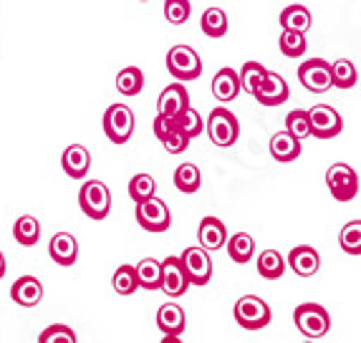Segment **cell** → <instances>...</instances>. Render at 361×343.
Segmentation results:
<instances>
[{"mask_svg":"<svg viewBox=\"0 0 361 343\" xmlns=\"http://www.w3.org/2000/svg\"><path fill=\"white\" fill-rule=\"evenodd\" d=\"M338 245L346 255H361V220H351L338 232Z\"/></svg>","mask_w":361,"mask_h":343,"instance_id":"836d02e7","label":"cell"},{"mask_svg":"<svg viewBox=\"0 0 361 343\" xmlns=\"http://www.w3.org/2000/svg\"><path fill=\"white\" fill-rule=\"evenodd\" d=\"M190 13H192L190 0H164V18H167V23L172 25L187 23Z\"/></svg>","mask_w":361,"mask_h":343,"instance_id":"ab89813d","label":"cell"},{"mask_svg":"<svg viewBox=\"0 0 361 343\" xmlns=\"http://www.w3.org/2000/svg\"><path fill=\"white\" fill-rule=\"evenodd\" d=\"M159 343H182V341H180V338H177V336H164Z\"/></svg>","mask_w":361,"mask_h":343,"instance_id":"7bdbcfd3","label":"cell"},{"mask_svg":"<svg viewBox=\"0 0 361 343\" xmlns=\"http://www.w3.org/2000/svg\"><path fill=\"white\" fill-rule=\"evenodd\" d=\"M202 185V175H200L197 164L185 162L175 169V187L185 194H195Z\"/></svg>","mask_w":361,"mask_h":343,"instance_id":"1f68e13d","label":"cell"},{"mask_svg":"<svg viewBox=\"0 0 361 343\" xmlns=\"http://www.w3.org/2000/svg\"><path fill=\"white\" fill-rule=\"evenodd\" d=\"M78 205L91 220H104L111 210V192L102 180H89L78 189Z\"/></svg>","mask_w":361,"mask_h":343,"instance_id":"5b68a950","label":"cell"},{"mask_svg":"<svg viewBox=\"0 0 361 343\" xmlns=\"http://www.w3.org/2000/svg\"><path fill=\"white\" fill-rule=\"evenodd\" d=\"M139 285L145 290H162V260L145 258L137 263Z\"/></svg>","mask_w":361,"mask_h":343,"instance_id":"cb8c5ba5","label":"cell"},{"mask_svg":"<svg viewBox=\"0 0 361 343\" xmlns=\"http://www.w3.org/2000/svg\"><path fill=\"white\" fill-rule=\"evenodd\" d=\"M265 79H268V68H265L263 63H258V61H247V63H243V68H240L243 91H247L250 96L258 94L260 86L265 84Z\"/></svg>","mask_w":361,"mask_h":343,"instance_id":"f546056e","label":"cell"},{"mask_svg":"<svg viewBox=\"0 0 361 343\" xmlns=\"http://www.w3.org/2000/svg\"><path fill=\"white\" fill-rule=\"evenodd\" d=\"M180 258H182V265H185L190 283H192V285H207V283H210L212 258H210V253H207L205 247H200V245L187 247Z\"/></svg>","mask_w":361,"mask_h":343,"instance_id":"30bf717a","label":"cell"},{"mask_svg":"<svg viewBox=\"0 0 361 343\" xmlns=\"http://www.w3.org/2000/svg\"><path fill=\"white\" fill-rule=\"evenodd\" d=\"M331 71H334V86H336V89H351V86H356V81H359V71H356V66L349 58L334 61Z\"/></svg>","mask_w":361,"mask_h":343,"instance_id":"d590c367","label":"cell"},{"mask_svg":"<svg viewBox=\"0 0 361 343\" xmlns=\"http://www.w3.org/2000/svg\"><path fill=\"white\" fill-rule=\"evenodd\" d=\"M104 134L111 144H127L134 134V114L127 104H111L104 111Z\"/></svg>","mask_w":361,"mask_h":343,"instance_id":"8992f818","label":"cell"},{"mask_svg":"<svg viewBox=\"0 0 361 343\" xmlns=\"http://www.w3.org/2000/svg\"><path fill=\"white\" fill-rule=\"evenodd\" d=\"M13 237H16V242L23 247H33L38 242V237H41V223H38L33 215H23L16 220V225H13Z\"/></svg>","mask_w":361,"mask_h":343,"instance_id":"484cf974","label":"cell"},{"mask_svg":"<svg viewBox=\"0 0 361 343\" xmlns=\"http://www.w3.org/2000/svg\"><path fill=\"white\" fill-rule=\"evenodd\" d=\"M205 129H207V137H210V142L215 146H220V149H228V146H233L235 142H238V137H240V124H238V119H235L233 111H230V108H225V106L212 108Z\"/></svg>","mask_w":361,"mask_h":343,"instance_id":"3957f363","label":"cell"},{"mask_svg":"<svg viewBox=\"0 0 361 343\" xmlns=\"http://www.w3.org/2000/svg\"><path fill=\"white\" fill-rule=\"evenodd\" d=\"M61 167L66 172L71 180H84L89 175L91 167V154L86 146L81 144H71L63 149V157H61Z\"/></svg>","mask_w":361,"mask_h":343,"instance_id":"e0dca14e","label":"cell"},{"mask_svg":"<svg viewBox=\"0 0 361 343\" xmlns=\"http://www.w3.org/2000/svg\"><path fill=\"white\" fill-rule=\"evenodd\" d=\"M175 121H177V127H180L190 139L200 137V134L205 132V127H207L205 121H202V116L197 114V108H192V106L185 108V111H182V114L177 116Z\"/></svg>","mask_w":361,"mask_h":343,"instance_id":"74e56055","label":"cell"},{"mask_svg":"<svg viewBox=\"0 0 361 343\" xmlns=\"http://www.w3.org/2000/svg\"><path fill=\"white\" fill-rule=\"evenodd\" d=\"M228 230L217 217H202V223L197 227V242L200 247H205L207 253H217L220 247L228 245Z\"/></svg>","mask_w":361,"mask_h":343,"instance_id":"2e32d148","label":"cell"},{"mask_svg":"<svg viewBox=\"0 0 361 343\" xmlns=\"http://www.w3.org/2000/svg\"><path fill=\"white\" fill-rule=\"evenodd\" d=\"M240 91H243V81H240V73L235 71V68L225 66L215 73V79H212V96L220 104L235 101Z\"/></svg>","mask_w":361,"mask_h":343,"instance_id":"9a60e30c","label":"cell"},{"mask_svg":"<svg viewBox=\"0 0 361 343\" xmlns=\"http://www.w3.org/2000/svg\"><path fill=\"white\" fill-rule=\"evenodd\" d=\"M281 25L283 30H295V33H306L311 28V11L306 6H288L281 13Z\"/></svg>","mask_w":361,"mask_h":343,"instance_id":"83f0119b","label":"cell"},{"mask_svg":"<svg viewBox=\"0 0 361 343\" xmlns=\"http://www.w3.org/2000/svg\"><path fill=\"white\" fill-rule=\"evenodd\" d=\"M288 268L298 277H311L319 273L321 268V255L316 247L311 245H295L288 253Z\"/></svg>","mask_w":361,"mask_h":343,"instance_id":"5bb4252c","label":"cell"},{"mask_svg":"<svg viewBox=\"0 0 361 343\" xmlns=\"http://www.w3.org/2000/svg\"><path fill=\"white\" fill-rule=\"evenodd\" d=\"M145 89V73L137 66H127L116 73V91L121 96H137Z\"/></svg>","mask_w":361,"mask_h":343,"instance_id":"f1b7e54d","label":"cell"},{"mask_svg":"<svg viewBox=\"0 0 361 343\" xmlns=\"http://www.w3.org/2000/svg\"><path fill=\"white\" fill-rule=\"evenodd\" d=\"M11 298H13V303H18V306H23V308L38 306V303H41V298H43L41 280H38V277H33V275L18 277V280L13 283V288H11Z\"/></svg>","mask_w":361,"mask_h":343,"instance_id":"ffe728a7","label":"cell"},{"mask_svg":"<svg viewBox=\"0 0 361 343\" xmlns=\"http://www.w3.org/2000/svg\"><path fill=\"white\" fill-rule=\"evenodd\" d=\"M187 325L185 311H182L177 303H164L159 311H157V328L164 333V336H182Z\"/></svg>","mask_w":361,"mask_h":343,"instance_id":"44dd1931","label":"cell"},{"mask_svg":"<svg viewBox=\"0 0 361 343\" xmlns=\"http://www.w3.org/2000/svg\"><path fill=\"white\" fill-rule=\"evenodd\" d=\"M185 108H190V94L182 84H169L157 99V114L169 116V119H177Z\"/></svg>","mask_w":361,"mask_h":343,"instance_id":"4fadbf2b","label":"cell"},{"mask_svg":"<svg viewBox=\"0 0 361 343\" xmlns=\"http://www.w3.org/2000/svg\"><path fill=\"white\" fill-rule=\"evenodd\" d=\"M38 343H78V341H76V333H73L71 325L54 323L38 336Z\"/></svg>","mask_w":361,"mask_h":343,"instance_id":"f35d334b","label":"cell"},{"mask_svg":"<svg viewBox=\"0 0 361 343\" xmlns=\"http://www.w3.org/2000/svg\"><path fill=\"white\" fill-rule=\"evenodd\" d=\"M6 275V258H3V253H0V277Z\"/></svg>","mask_w":361,"mask_h":343,"instance_id":"ee69618b","label":"cell"},{"mask_svg":"<svg viewBox=\"0 0 361 343\" xmlns=\"http://www.w3.org/2000/svg\"><path fill=\"white\" fill-rule=\"evenodd\" d=\"M167 71L175 76V81H195L202 76V58L190 46H172L167 51Z\"/></svg>","mask_w":361,"mask_h":343,"instance_id":"277c9868","label":"cell"},{"mask_svg":"<svg viewBox=\"0 0 361 343\" xmlns=\"http://www.w3.org/2000/svg\"><path fill=\"white\" fill-rule=\"evenodd\" d=\"M286 268H288V260L278 253V250H263V253L258 255V273H260V277H265V280H278V277H283Z\"/></svg>","mask_w":361,"mask_h":343,"instance_id":"603a6c76","label":"cell"},{"mask_svg":"<svg viewBox=\"0 0 361 343\" xmlns=\"http://www.w3.org/2000/svg\"><path fill=\"white\" fill-rule=\"evenodd\" d=\"M233 313H235L238 325L245 328V331H260V328H265L273 318L271 306H268L263 298H258V295H243V298H238Z\"/></svg>","mask_w":361,"mask_h":343,"instance_id":"7a4b0ae2","label":"cell"},{"mask_svg":"<svg viewBox=\"0 0 361 343\" xmlns=\"http://www.w3.org/2000/svg\"><path fill=\"white\" fill-rule=\"evenodd\" d=\"M271 157L276 162H295L301 157V139H295L288 132H278L271 137Z\"/></svg>","mask_w":361,"mask_h":343,"instance_id":"7402d4cb","label":"cell"},{"mask_svg":"<svg viewBox=\"0 0 361 343\" xmlns=\"http://www.w3.org/2000/svg\"><path fill=\"white\" fill-rule=\"evenodd\" d=\"M190 142H192V139L187 137V134L182 132L180 127H177L175 132H172L167 139H164L162 144H164V149H167L169 154H182V151H185L187 146H190Z\"/></svg>","mask_w":361,"mask_h":343,"instance_id":"60d3db41","label":"cell"},{"mask_svg":"<svg viewBox=\"0 0 361 343\" xmlns=\"http://www.w3.org/2000/svg\"><path fill=\"white\" fill-rule=\"evenodd\" d=\"M225 247H228L230 260H233V263H238V265L250 263V260H253V255H255V240L247 235V232H235Z\"/></svg>","mask_w":361,"mask_h":343,"instance_id":"d4e9b609","label":"cell"},{"mask_svg":"<svg viewBox=\"0 0 361 343\" xmlns=\"http://www.w3.org/2000/svg\"><path fill=\"white\" fill-rule=\"evenodd\" d=\"M298 79L311 94H326L334 86L331 63L324 58H308L298 66Z\"/></svg>","mask_w":361,"mask_h":343,"instance_id":"ba28073f","label":"cell"},{"mask_svg":"<svg viewBox=\"0 0 361 343\" xmlns=\"http://www.w3.org/2000/svg\"><path fill=\"white\" fill-rule=\"evenodd\" d=\"M200 25H202V33L207 38H223L228 33V13L223 8H207L200 18Z\"/></svg>","mask_w":361,"mask_h":343,"instance_id":"4316f807","label":"cell"},{"mask_svg":"<svg viewBox=\"0 0 361 343\" xmlns=\"http://www.w3.org/2000/svg\"><path fill=\"white\" fill-rule=\"evenodd\" d=\"M288 96H290V91H288L286 79L273 71H268V79H265V84L260 86V91L255 94L258 104H263V106H281V104L288 101Z\"/></svg>","mask_w":361,"mask_h":343,"instance_id":"d6986e66","label":"cell"},{"mask_svg":"<svg viewBox=\"0 0 361 343\" xmlns=\"http://www.w3.org/2000/svg\"><path fill=\"white\" fill-rule=\"evenodd\" d=\"M286 132L293 134L295 139H306L313 137V129H311V114H308L306 108H293L288 116H286Z\"/></svg>","mask_w":361,"mask_h":343,"instance_id":"e575fe53","label":"cell"},{"mask_svg":"<svg viewBox=\"0 0 361 343\" xmlns=\"http://www.w3.org/2000/svg\"><path fill=\"white\" fill-rule=\"evenodd\" d=\"M190 277H187L185 265H182V258H164L162 260V293L167 298H180L185 295V290L190 288Z\"/></svg>","mask_w":361,"mask_h":343,"instance_id":"7c38bea8","label":"cell"},{"mask_svg":"<svg viewBox=\"0 0 361 343\" xmlns=\"http://www.w3.org/2000/svg\"><path fill=\"white\" fill-rule=\"evenodd\" d=\"M111 285H114V293L119 295H134L142 285H139L137 275V265H119L111 277Z\"/></svg>","mask_w":361,"mask_h":343,"instance_id":"4dcf8cb0","label":"cell"},{"mask_svg":"<svg viewBox=\"0 0 361 343\" xmlns=\"http://www.w3.org/2000/svg\"><path fill=\"white\" fill-rule=\"evenodd\" d=\"M154 192H157L154 177H149V175H134L132 180H129V197L134 199V205L152 199V197H154Z\"/></svg>","mask_w":361,"mask_h":343,"instance_id":"8d00e7d4","label":"cell"},{"mask_svg":"<svg viewBox=\"0 0 361 343\" xmlns=\"http://www.w3.org/2000/svg\"><path fill=\"white\" fill-rule=\"evenodd\" d=\"M137 223L147 232H164L172 225V215H169V207L164 205L159 197H152L147 202H139L137 205Z\"/></svg>","mask_w":361,"mask_h":343,"instance_id":"9c48e42d","label":"cell"},{"mask_svg":"<svg viewBox=\"0 0 361 343\" xmlns=\"http://www.w3.org/2000/svg\"><path fill=\"white\" fill-rule=\"evenodd\" d=\"M142 3H149V0H142Z\"/></svg>","mask_w":361,"mask_h":343,"instance_id":"bcb514c9","label":"cell"},{"mask_svg":"<svg viewBox=\"0 0 361 343\" xmlns=\"http://www.w3.org/2000/svg\"><path fill=\"white\" fill-rule=\"evenodd\" d=\"M303 343H316V341H303Z\"/></svg>","mask_w":361,"mask_h":343,"instance_id":"f6af8a7d","label":"cell"},{"mask_svg":"<svg viewBox=\"0 0 361 343\" xmlns=\"http://www.w3.org/2000/svg\"><path fill=\"white\" fill-rule=\"evenodd\" d=\"M49 255H51V260H54L56 265H63V268L73 265L78 260L76 237H73L71 232H56V235L51 237V242H49Z\"/></svg>","mask_w":361,"mask_h":343,"instance_id":"ac0fdd59","label":"cell"},{"mask_svg":"<svg viewBox=\"0 0 361 343\" xmlns=\"http://www.w3.org/2000/svg\"><path fill=\"white\" fill-rule=\"evenodd\" d=\"M293 323L295 328L308 338V341H316V338H324L331 328V318H329V311L319 303H301V306L293 311Z\"/></svg>","mask_w":361,"mask_h":343,"instance_id":"6da1fadb","label":"cell"},{"mask_svg":"<svg viewBox=\"0 0 361 343\" xmlns=\"http://www.w3.org/2000/svg\"><path fill=\"white\" fill-rule=\"evenodd\" d=\"M308 114H311V129L316 139H334L341 134L343 119L334 106H329V104H316L313 108H308Z\"/></svg>","mask_w":361,"mask_h":343,"instance_id":"8fae6325","label":"cell"},{"mask_svg":"<svg viewBox=\"0 0 361 343\" xmlns=\"http://www.w3.org/2000/svg\"><path fill=\"white\" fill-rule=\"evenodd\" d=\"M278 49L281 54L288 56V58H301L306 54L308 43H306V33H295V30H283L281 38H278Z\"/></svg>","mask_w":361,"mask_h":343,"instance_id":"d6a6232c","label":"cell"},{"mask_svg":"<svg viewBox=\"0 0 361 343\" xmlns=\"http://www.w3.org/2000/svg\"><path fill=\"white\" fill-rule=\"evenodd\" d=\"M152 129H154V137L159 139V142H164V139H167L169 134H172L177 129V121L169 119V116L157 114L154 116V124H152Z\"/></svg>","mask_w":361,"mask_h":343,"instance_id":"b9f144b4","label":"cell"},{"mask_svg":"<svg viewBox=\"0 0 361 343\" xmlns=\"http://www.w3.org/2000/svg\"><path fill=\"white\" fill-rule=\"evenodd\" d=\"M326 185L336 202H351L359 194V175L354 172V167L343 162H336L326 169Z\"/></svg>","mask_w":361,"mask_h":343,"instance_id":"52a82bcc","label":"cell"}]
</instances>
